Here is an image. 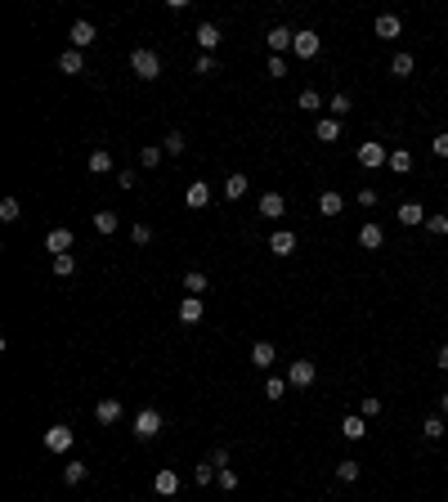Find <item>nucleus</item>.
I'll list each match as a JSON object with an SVG mask.
<instances>
[{
  "label": "nucleus",
  "mask_w": 448,
  "mask_h": 502,
  "mask_svg": "<svg viewBox=\"0 0 448 502\" xmlns=\"http://www.w3.org/2000/svg\"><path fill=\"white\" fill-rule=\"evenodd\" d=\"M274 359H278V350H274L269 341H256L251 346V364L256 368H274Z\"/></svg>",
  "instance_id": "5701e85b"
},
{
  "label": "nucleus",
  "mask_w": 448,
  "mask_h": 502,
  "mask_svg": "<svg viewBox=\"0 0 448 502\" xmlns=\"http://www.w3.org/2000/svg\"><path fill=\"white\" fill-rule=\"evenodd\" d=\"M390 162V153H386V144H377V139H368V144H359V166H368V170H377V166H386Z\"/></svg>",
  "instance_id": "7ed1b4c3"
},
{
  "label": "nucleus",
  "mask_w": 448,
  "mask_h": 502,
  "mask_svg": "<svg viewBox=\"0 0 448 502\" xmlns=\"http://www.w3.org/2000/svg\"><path fill=\"white\" fill-rule=\"evenodd\" d=\"M85 476H90V467H85V462H63V485H81Z\"/></svg>",
  "instance_id": "2f4dec72"
},
{
  "label": "nucleus",
  "mask_w": 448,
  "mask_h": 502,
  "mask_svg": "<svg viewBox=\"0 0 448 502\" xmlns=\"http://www.w3.org/2000/svg\"><path fill=\"white\" fill-rule=\"evenodd\" d=\"M314 135H319L323 144H337V139H341V121L337 117H319V121H314Z\"/></svg>",
  "instance_id": "6ab92c4d"
},
{
  "label": "nucleus",
  "mask_w": 448,
  "mask_h": 502,
  "mask_svg": "<svg viewBox=\"0 0 448 502\" xmlns=\"http://www.w3.org/2000/svg\"><path fill=\"white\" fill-rule=\"evenodd\" d=\"M184 292H188V296H202V292H206V274L202 269H188L184 274Z\"/></svg>",
  "instance_id": "72a5a7b5"
},
{
  "label": "nucleus",
  "mask_w": 448,
  "mask_h": 502,
  "mask_svg": "<svg viewBox=\"0 0 448 502\" xmlns=\"http://www.w3.org/2000/svg\"><path fill=\"white\" fill-rule=\"evenodd\" d=\"M413 68H417L413 54H395V59H390V77H395V81H408V77H413Z\"/></svg>",
  "instance_id": "4be33fe9"
},
{
  "label": "nucleus",
  "mask_w": 448,
  "mask_h": 502,
  "mask_svg": "<svg viewBox=\"0 0 448 502\" xmlns=\"http://www.w3.org/2000/svg\"><path fill=\"white\" fill-rule=\"evenodd\" d=\"M184 202L193 206V211L211 206V184H206V179H193V184H188V193H184Z\"/></svg>",
  "instance_id": "9b49d317"
},
{
  "label": "nucleus",
  "mask_w": 448,
  "mask_h": 502,
  "mask_svg": "<svg viewBox=\"0 0 448 502\" xmlns=\"http://www.w3.org/2000/svg\"><path fill=\"white\" fill-rule=\"evenodd\" d=\"M435 364H440L444 373H448V346H440V355H435Z\"/></svg>",
  "instance_id": "864d4df0"
},
{
  "label": "nucleus",
  "mask_w": 448,
  "mask_h": 502,
  "mask_svg": "<svg viewBox=\"0 0 448 502\" xmlns=\"http://www.w3.org/2000/svg\"><path fill=\"white\" fill-rule=\"evenodd\" d=\"M265 41H269V54H287L292 45H296V32H292V27H283V23H274Z\"/></svg>",
  "instance_id": "20e7f679"
},
{
  "label": "nucleus",
  "mask_w": 448,
  "mask_h": 502,
  "mask_svg": "<svg viewBox=\"0 0 448 502\" xmlns=\"http://www.w3.org/2000/svg\"><path fill=\"white\" fill-rule=\"evenodd\" d=\"M296 103H301V108H305V112H314V121H319V112H323V108H328V99H323V94H319V90H301V99H296Z\"/></svg>",
  "instance_id": "a878e982"
},
{
  "label": "nucleus",
  "mask_w": 448,
  "mask_h": 502,
  "mask_svg": "<svg viewBox=\"0 0 448 502\" xmlns=\"http://www.w3.org/2000/svg\"><path fill=\"white\" fill-rule=\"evenodd\" d=\"M373 32L381 36V41H399V36H404V23H399V14H377Z\"/></svg>",
  "instance_id": "0eeeda50"
},
{
  "label": "nucleus",
  "mask_w": 448,
  "mask_h": 502,
  "mask_svg": "<svg viewBox=\"0 0 448 502\" xmlns=\"http://www.w3.org/2000/svg\"><path fill=\"white\" fill-rule=\"evenodd\" d=\"M260 215H265V220H278V215H287L283 193H260Z\"/></svg>",
  "instance_id": "a211bd4d"
},
{
  "label": "nucleus",
  "mask_w": 448,
  "mask_h": 502,
  "mask_svg": "<svg viewBox=\"0 0 448 502\" xmlns=\"http://www.w3.org/2000/svg\"><path fill=\"white\" fill-rule=\"evenodd\" d=\"M350 108H355V103H350V94H332V99H328V117H350Z\"/></svg>",
  "instance_id": "473e14b6"
},
{
  "label": "nucleus",
  "mask_w": 448,
  "mask_h": 502,
  "mask_svg": "<svg viewBox=\"0 0 448 502\" xmlns=\"http://www.w3.org/2000/svg\"><path fill=\"white\" fill-rule=\"evenodd\" d=\"M193 72H197V77H215V72H220V63H215V54H197Z\"/></svg>",
  "instance_id": "e433bc0d"
},
{
  "label": "nucleus",
  "mask_w": 448,
  "mask_h": 502,
  "mask_svg": "<svg viewBox=\"0 0 448 502\" xmlns=\"http://www.w3.org/2000/svg\"><path fill=\"white\" fill-rule=\"evenodd\" d=\"M161 148H166L170 157H179V153H184V135H179V130H170V135L161 139Z\"/></svg>",
  "instance_id": "ea45409f"
},
{
  "label": "nucleus",
  "mask_w": 448,
  "mask_h": 502,
  "mask_svg": "<svg viewBox=\"0 0 448 502\" xmlns=\"http://www.w3.org/2000/svg\"><path fill=\"white\" fill-rule=\"evenodd\" d=\"M247 188H251V179H247L242 170H238V175H229V179H224V197H229V202H238V197H242Z\"/></svg>",
  "instance_id": "b1692460"
},
{
  "label": "nucleus",
  "mask_w": 448,
  "mask_h": 502,
  "mask_svg": "<svg viewBox=\"0 0 448 502\" xmlns=\"http://www.w3.org/2000/svg\"><path fill=\"white\" fill-rule=\"evenodd\" d=\"M440 413H444V418H448V391L440 395Z\"/></svg>",
  "instance_id": "5fc2aeb1"
},
{
  "label": "nucleus",
  "mask_w": 448,
  "mask_h": 502,
  "mask_svg": "<svg viewBox=\"0 0 448 502\" xmlns=\"http://www.w3.org/2000/svg\"><path fill=\"white\" fill-rule=\"evenodd\" d=\"M314 377H319V373H314V359H296V364L287 368V382L301 386V391H305V386H314Z\"/></svg>",
  "instance_id": "1a4fd4ad"
},
{
  "label": "nucleus",
  "mask_w": 448,
  "mask_h": 502,
  "mask_svg": "<svg viewBox=\"0 0 448 502\" xmlns=\"http://www.w3.org/2000/svg\"><path fill=\"white\" fill-rule=\"evenodd\" d=\"M287 377H269V382H265V400H274V404H278L283 400V395H287Z\"/></svg>",
  "instance_id": "c9c22d12"
},
{
  "label": "nucleus",
  "mask_w": 448,
  "mask_h": 502,
  "mask_svg": "<svg viewBox=\"0 0 448 502\" xmlns=\"http://www.w3.org/2000/svg\"><path fill=\"white\" fill-rule=\"evenodd\" d=\"M341 211H346V197H341V193H332V188H328V193L319 197V215H341Z\"/></svg>",
  "instance_id": "bb28decb"
},
{
  "label": "nucleus",
  "mask_w": 448,
  "mask_h": 502,
  "mask_svg": "<svg viewBox=\"0 0 448 502\" xmlns=\"http://www.w3.org/2000/svg\"><path fill=\"white\" fill-rule=\"evenodd\" d=\"M265 72H269L274 81H283V77H287V59H283V54H269V63H265Z\"/></svg>",
  "instance_id": "58836bf2"
},
{
  "label": "nucleus",
  "mask_w": 448,
  "mask_h": 502,
  "mask_svg": "<svg viewBox=\"0 0 448 502\" xmlns=\"http://www.w3.org/2000/svg\"><path fill=\"white\" fill-rule=\"evenodd\" d=\"M215 476H220V471H215V467H211V462H202V467H197V471H193V480H197V485H211V480H215Z\"/></svg>",
  "instance_id": "a18cd8bd"
},
{
  "label": "nucleus",
  "mask_w": 448,
  "mask_h": 502,
  "mask_svg": "<svg viewBox=\"0 0 448 502\" xmlns=\"http://www.w3.org/2000/svg\"><path fill=\"white\" fill-rule=\"evenodd\" d=\"M215 485H220V489H238V471H220V476H215Z\"/></svg>",
  "instance_id": "09e8293b"
},
{
  "label": "nucleus",
  "mask_w": 448,
  "mask_h": 502,
  "mask_svg": "<svg viewBox=\"0 0 448 502\" xmlns=\"http://www.w3.org/2000/svg\"><path fill=\"white\" fill-rule=\"evenodd\" d=\"M152 489H157V498H175L179 494V476H175V471H157V476H152Z\"/></svg>",
  "instance_id": "ddd939ff"
},
{
  "label": "nucleus",
  "mask_w": 448,
  "mask_h": 502,
  "mask_svg": "<svg viewBox=\"0 0 448 502\" xmlns=\"http://www.w3.org/2000/svg\"><path fill=\"white\" fill-rule=\"evenodd\" d=\"M161 153H166V148H157V144H148V148H144V153H139V162H144V166L152 170V166H157V162H161Z\"/></svg>",
  "instance_id": "c03bdc74"
},
{
  "label": "nucleus",
  "mask_w": 448,
  "mask_h": 502,
  "mask_svg": "<svg viewBox=\"0 0 448 502\" xmlns=\"http://www.w3.org/2000/svg\"><path fill=\"white\" fill-rule=\"evenodd\" d=\"M72 440H76L72 426H63V422L45 431V449H50V453H68V449H72Z\"/></svg>",
  "instance_id": "39448f33"
},
{
  "label": "nucleus",
  "mask_w": 448,
  "mask_h": 502,
  "mask_svg": "<svg viewBox=\"0 0 448 502\" xmlns=\"http://www.w3.org/2000/svg\"><path fill=\"white\" fill-rule=\"evenodd\" d=\"M130 242H135V247H148V242H152V229H148V224H135V229H130Z\"/></svg>",
  "instance_id": "79ce46f5"
},
{
  "label": "nucleus",
  "mask_w": 448,
  "mask_h": 502,
  "mask_svg": "<svg viewBox=\"0 0 448 502\" xmlns=\"http://www.w3.org/2000/svg\"><path fill=\"white\" fill-rule=\"evenodd\" d=\"M319 50H323V41L314 32H296V45H292V54H296V59L314 63V59H319Z\"/></svg>",
  "instance_id": "423d86ee"
},
{
  "label": "nucleus",
  "mask_w": 448,
  "mask_h": 502,
  "mask_svg": "<svg viewBox=\"0 0 448 502\" xmlns=\"http://www.w3.org/2000/svg\"><path fill=\"white\" fill-rule=\"evenodd\" d=\"M85 166H90L94 175H108V170H112V153H108V148H94V153H90V162H85Z\"/></svg>",
  "instance_id": "7c9ffc66"
},
{
  "label": "nucleus",
  "mask_w": 448,
  "mask_h": 502,
  "mask_svg": "<svg viewBox=\"0 0 448 502\" xmlns=\"http://www.w3.org/2000/svg\"><path fill=\"white\" fill-rule=\"evenodd\" d=\"M197 45H202V54H215V45H220L224 41V32H220V27H215V23H197Z\"/></svg>",
  "instance_id": "9d476101"
},
{
  "label": "nucleus",
  "mask_w": 448,
  "mask_h": 502,
  "mask_svg": "<svg viewBox=\"0 0 448 502\" xmlns=\"http://www.w3.org/2000/svg\"><path fill=\"white\" fill-rule=\"evenodd\" d=\"M431 153L435 157H448V130H440V135L431 139Z\"/></svg>",
  "instance_id": "49530a36"
},
{
  "label": "nucleus",
  "mask_w": 448,
  "mask_h": 502,
  "mask_svg": "<svg viewBox=\"0 0 448 502\" xmlns=\"http://www.w3.org/2000/svg\"><path fill=\"white\" fill-rule=\"evenodd\" d=\"M99 41V32H94V23H85V18H76L72 23V50H85V45Z\"/></svg>",
  "instance_id": "f8f14e48"
},
{
  "label": "nucleus",
  "mask_w": 448,
  "mask_h": 502,
  "mask_svg": "<svg viewBox=\"0 0 448 502\" xmlns=\"http://www.w3.org/2000/svg\"><path fill=\"white\" fill-rule=\"evenodd\" d=\"M202 314H206L202 296H184L179 301V323H202Z\"/></svg>",
  "instance_id": "dca6fc26"
},
{
  "label": "nucleus",
  "mask_w": 448,
  "mask_h": 502,
  "mask_svg": "<svg viewBox=\"0 0 448 502\" xmlns=\"http://www.w3.org/2000/svg\"><path fill=\"white\" fill-rule=\"evenodd\" d=\"M426 229L431 233H448V215H426Z\"/></svg>",
  "instance_id": "de8ad7c7"
},
{
  "label": "nucleus",
  "mask_w": 448,
  "mask_h": 502,
  "mask_svg": "<svg viewBox=\"0 0 448 502\" xmlns=\"http://www.w3.org/2000/svg\"><path fill=\"white\" fill-rule=\"evenodd\" d=\"M161 431V413L157 409H139L135 413V440H157Z\"/></svg>",
  "instance_id": "f03ea898"
},
{
  "label": "nucleus",
  "mask_w": 448,
  "mask_h": 502,
  "mask_svg": "<svg viewBox=\"0 0 448 502\" xmlns=\"http://www.w3.org/2000/svg\"><path fill=\"white\" fill-rule=\"evenodd\" d=\"M399 224H408V229H417V224H426V211H422V202H404L399 206Z\"/></svg>",
  "instance_id": "aec40b11"
},
{
  "label": "nucleus",
  "mask_w": 448,
  "mask_h": 502,
  "mask_svg": "<svg viewBox=\"0 0 448 502\" xmlns=\"http://www.w3.org/2000/svg\"><path fill=\"white\" fill-rule=\"evenodd\" d=\"M94 422H99V426H117L121 422V404L117 400H99V404H94Z\"/></svg>",
  "instance_id": "2eb2a0df"
},
{
  "label": "nucleus",
  "mask_w": 448,
  "mask_h": 502,
  "mask_svg": "<svg viewBox=\"0 0 448 502\" xmlns=\"http://www.w3.org/2000/svg\"><path fill=\"white\" fill-rule=\"evenodd\" d=\"M422 435H426V440H444V435H448L444 431V418H426L422 422Z\"/></svg>",
  "instance_id": "4c0bfd02"
},
{
  "label": "nucleus",
  "mask_w": 448,
  "mask_h": 502,
  "mask_svg": "<svg viewBox=\"0 0 448 502\" xmlns=\"http://www.w3.org/2000/svg\"><path fill=\"white\" fill-rule=\"evenodd\" d=\"M130 72H135L139 81H157V77H161L157 50H135V54H130Z\"/></svg>",
  "instance_id": "f257e3e1"
},
{
  "label": "nucleus",
  "mask_w": 448,
  "mask_h": 502,
  "mask_svg": "<svg viewBox=\"0 0 448 502\" xmlns=\"http://www.w3.org/2000/svg\"><path fill=\"white\" fill-rule=\"evenodd\" d=\"M45 251H50V256H68L72 251V229H68V224L45 233Z\"/></svg>",
  "instance_id": "6e6552de"
},
{
  "label": "nucleus",
  "mask_w": 448,
  "mask_h": 502,
  "mask_svg": "<svg viewBox=\"0 0 448 502\" xmlns=\"http://www.w3.org/2000/svg\"><path fill=\"white\" fill-rule=\"evenodd\" d=\"M59 72H63V77H76V72H85L81 50H63V54H59Z\"/></svg>",
  "instance_id": "412c9836"
},
{
  "label": "nucleus",
  "mask_w": 448,
  "mask_h": 502,
  "mask_svg": "<svg viewBox=\"0 0 448 502\" xmlns=\"http://www.w3.org/2000/svg\"><path fill=\"white\" fill-rule=\"evenodd\" d=\"M359 471H364V467H359V462H355V458H346V462H337V480H341V485H355V480H359Z\"/></svg>",
  "instance_id": "f704fd0d"
},
{
  "label": "nucleus",
  "mask_w": 448,
  "mask_h": 502,
  "mask_svg": "<svg viewBox=\"0 0 448 502\" xmlns=\"http://www.w3.org/2000/svg\"><path fill=\"white\" fill-rule=\"evenodd\" d=\"M359 247L381 251V247H386V229H381V224H364V229H359Z\"/></svg>",
  "instance_id": "f3484780"
},
{
  "label": "nucleus",
  "mask_w": 448,
  "mask_h": 502,
  "mask_svg": "<svg viewBox=\"0 0 448 502\" xmlns=\"http://www.w3.org/2000/svg\"><path fill=\"white\" fill-rule=\"evenodd\" d=\"M359 206H368V211H373V206H377V188H359Z\"/></svg>",
  "instance_id": "3c124183"
},
{
  "label": "nucleus",
  "mask_w": 448,
  "mask_h": 502,
  "mask_svg": "<svg viewBox=\"0 0 448 502\" xmlns=\"http://www.w3.org/2000/svg\"><path fill=\"white\" fill-rule=\"evenodd\" d=\"M269 251L274 256H292V251H296V233H292V229H274L269 233Z\"/></svg>",
  "instance_id": "4468645a"
},
{
  "label": "nucleus",
  "mask_w": 448,
  "mask_h": 502,
  "mask_svg": "<svg viewBox=\"0 0 448 502\" xmlns=\"http://www.w3.org/2000/svg\"><path fill=\"white\" fill-rule=\"evenodd\" d=\"M386 166L395 170V175H408V170H413V153H408V148H390V162Z\"/></svg>",
  "instance_id": "393cba45"
},
{
  "label": "nucleus",
  "mask_w": 448,
  "mask_h": 502,
  "mask_svg": "<svg viewBox=\"0 0 448 502\" xmlns=\"http://www.w3.org/2000/svg\"><path fill=\"white\" fill-rule=\"evenodd\" d=\"M94 229L108 238V233H117V229H121V215H117V211H99V215H94Z\"/></svg>",
  "instance_id": "c756f323"
},
{
  "label": "nucleus",
  "mask_w": 448,
  "mask_h": 502,
  "mask_svg": "<svg viewBox=\"0 0 448 502\" xmlns=\"http://www.w3.org/2000/svg\"><path fill=\"white\" fill-rule=\"evenodd\" d=\"M341 435H346V440H364V435H368L364 413H355V418H346V422H341Z\"/></svg>",
  "instance_id": "c85d7f7f"
},
{
  "label": "nucleus",
  "mask_w": 448,
  "mask_h": 502,
  "mask_svg": "<svg viewBox=\"0 0 448 502\" xmlns=\"http://www.w3.org/2000/svg\"><path fill=\"white\" fill-rule=\"evenodd\" d=\"M0 220H5V224L18 220V197H5V202H0Z\"/></svg>",
  "instance_id": "a19ab883"
},
{
  "label": "nucleus",
  "mask_w": 448,
  "mask_h": 502,
  "mask_svg": "<svg viewBox=\"0 0 448 502\" xmlns=\"http://www.w3.org/2000/svg\"><path fill=\"white\" fill-rule=\"evenodd\" d=\"M117 184L130 193V188H135V170H117Z\"/></svg>",
  "instance_id": "603ef678"
},
{
  "label": "nucleus",
  "mask_w": 448,
  "mask_h": 502,
  "mask_svg": "<svg viewBox=\"0 0 448 502\" xmlns=\"http://www.w3.org/2000/svg\"><path fill=\"white\" fill-rule=\"evenodd\" d=\"M211 467H215V471L229 467V449H211Z\"/></svg>",
  "instance_id": "8fccbe9b"
},
{
  "label": "nucleus",
  "mask_w": 448,
  "mask_h": 502,
  "mask_svg": "<svg viewBox=\"0 0 448 502\" xmlns=\"http://www.w3.org/2000/svg\"><path fill=\"white\" fill-rule=\"evenodd\" d=\"M50 269H54V278H72L76 274V256H50Z\"/></svg>",
  "instance_id": "cd10ccee"
},
{
  "label": "nucleus",
  "mask_w": 448,
  "mask_h": 502,
  "mask_svg": "<svg viewBox=\"0 0 448 502\" xmlns=\"http://www.w3.org/2000/svg\"><path fill=\"white\" fill-rule=\"evenodd\" d=\"M359 413H364V418H377V413H381V400H377V395H364V400H359Z\"/></svg>",
  "instance_id": "37998d69"
}]
</instances>
